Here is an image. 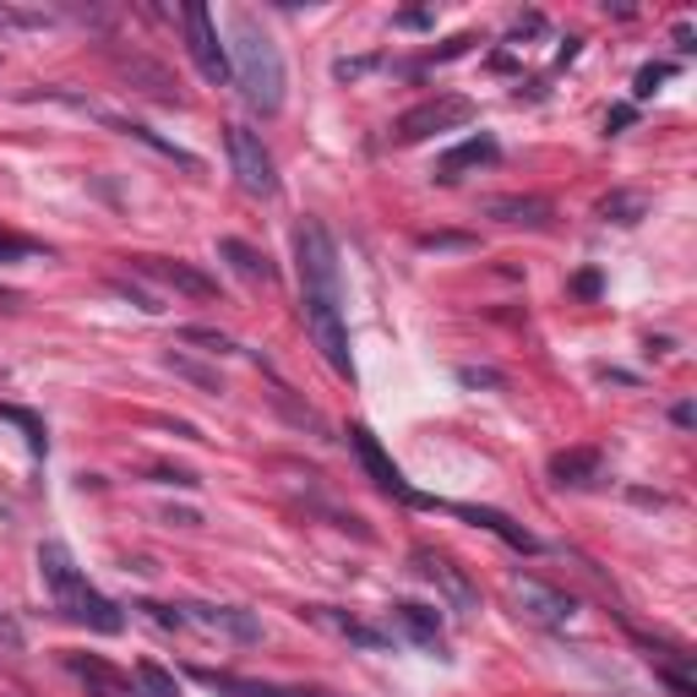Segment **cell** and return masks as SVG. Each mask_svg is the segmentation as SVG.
<instances>
[{
	"instance_id": "d6986e66",
	"label": "cell",
	"mask_w": 697,
	"mask_h": 697,
	"mask_svg": "<svg viewBox=\"0 0 697 697\" xmlns=\"http://www.w3.org/2000/svg\"><path fill=\"white\" fill-rule=\"evenodd\" d=\"M218 256H224V262H229L240 278H252V284H273V278H278V267L256 252L252 240H235V235H224V240H218Z\"/></svg>"
},
{
	"instance_id": "1f68e13d",
	"label": "cell",
	"mask_w": 697,
	"mask_h": 697,
	"mask_svg": "<svg viewBox=\"0 0 697 697\" xmlns=\"http://www.w3.org/2000/svg\"><path fill=\"white\" fill-rule=\"evenodd\" d=\"M22 256H39V246L22 240V235H6V229H0V262H22Z\"/></svg>"
},
{
	"instance_id": "52a82bcc",
	"label": "cell",
	"mask_w": 697,
	"mask_h": 697,
	"mask_svg": "<svg viewBox=\"0 0 697 697\" xmlns=\"http://www.w3.org/2000/svg\"><path fill=\"white\" fill-rule=\"evenodd\" d=\"M181 22H186V50L196 71L207 76V82H229L235 71H229V50H224V39H218V22H213V11L207 6H181Z\"/></svg>"
},
{
	"instance_id": "484cf974",
	"label": "cell",
	"mask_w": 697,
	"mask_h": 697,
	"mask_svg": "<svg viewBox=\"0 0 697 697\" xmlns=\"http://www.w3.org/2000/svg\"><path fill=\"white\" fill-rule=\"evenodd\" d=\"M50 17L44 11H22V6H6L0 0V33H33V28H44Z\"/></svg>"
},
{
	"instance_id": "8fae6325",
	"label": "cell",
	"mask_w": 697,
	"mask_h": 697,
	"mask_svg": "<svg viewBox=\"0 0 697 697\" xmlns=\"http://www.w3.org/2000/svg\"><path fill=\"white\" fill-rule=\"evenodd\" d=\"M131 267L147 273V278H158V284H170V289H181L191 300H218V284L207 273H196L191 262H175V256H131Z\"/></svg>"
},
{
	"instance_id": "f1b7e54d",
	"label": "cell",
	"mask_w": 697,
	"mask_h": 697,
	"mask_svg": "<svg viewBox=\"0 0 697 697\" xmlns=\"http://www.w3.org/2000/svg\"><path fill=\"white\" fill-rule=\"evenodd\" d=\"M381 65V55H355V61H332V76L338 82H360V76H371Z\"/></svg>"
},
{
	"instance_id": "4dcf8cb0",
	"label": "cell",
	"mask_w": 697,
	"mask_h": 697,
	"mask_svg": "<svg viewBox=\"0 0 697 697\" xmlns=\"http://www.w3.org/2000/svg\"><path fill=\"white\" fill-rule=\"evenodd\" d=\"M420 252H474L469 235H420Z\"/></svg>"
},
{
	"instance_id": "d4e9b609",
	"label": "cell",
	"mask_w": 697,
	"mask_h": 697,
	"mask_svg": "<svg viewBox=\"0 0 697 697\" xmlns=\"http://www.w3.org/2000/svg\"><path fill=\"white\" fill-rule=\"evenodd\" d=\"M170 371H175V377H186V381H196L202 392H224V377H218V371H207V366H196V360H186V355H170Z\"/></svg>"
},
{
	"instance_id": "603a6c76",
	"label": "cell",
	"mask_w": 697,
	"mask_h": 697,
	"mask_svg": "<svg viewBox=\"0 0 697 697\" xmlns=\"http://www.w3.org/2000/svg\"><path fill=\"white\" fill-rule=\"evenodd\" d=\"M136 693H142V697H181V681H175L164 665L142 659V665H136Z\"/></svg>"
},
{
	"instance_id": "5b68a950",
	"label": "cell",
	"mask_w": 697,
	"mask_h": 697,
	"mask_svg": "<svg viewBox=\"0 0 697 697\" xmlns=\"http://www.w3.org/2000/svg\"><path fill=\"white\" fill-rule=\"evenodd\" d=\"M469 121H474V104H469V99H458V93H437V99L403 110L398 126H392V136H398V142H426V136H437V131L469 126Z\"/></svg>"
},
{
	"instance_id": "8d00e7d4",
	"label": "cell",
	"mask_w": 697,
	"mask_h": 697,
	"mask_svg": "<svg viewBox=\"0 0 697 697\" xmlns=\"http://www.w3.org/2000/svg\"><path fill=\"white\" fill-rule=\"evenodd\" d=\"M142 611H147L158 627H186V616H181V611H170V605H142Z\"/></svg>"
},
{
	"instance_id": "7bdbcfd3",
	"label": "cell",
	"mask_w": 697,
	"mask_h": 697,
	"mask_svg": "<svg viewBox=\"0 0 697 697\" xmlns=\"http://www.w3.org/2000/svg\"><path fill=\"white\" fill-rule=\"evenodd\" d=\"M0 306H17V289H0Z\"/></svg>"
},
{
	"instance_id": "b9f144b4",
	"label": "cell",
	"mask_w": 697,
	"mask_h": 697,
	"mask_svg": "<svg viewBox=\"0 0 697 697\" xmlns=\"http://www.w3.org/2000/svg\"><path fill=\"white\" fill-rule=\"evenodd\" d=\"M577 44H583V39H567V44H562V50H556V65H567V61H577Z\"/></svg>"
},
{
	"instance_id": "e575fe53",
	"label": "cell",
	"mask_w": 697,
	"mask_h": 697,
	"mask_svg": "<svg viewBox=\"0 0 697 697\" xmlns=\"http://www.w3.org/2000/svg\"><path fill=\"white\" fill-rule=\"evenodd\" d=\"M469 44H480V39H474V33H458L452 44H442V50H437V61H458V55H469Z\"/></svg>"
},
{
	"instance_id": "9c48e42d",
	"label": "cell",
	"mask_w": 697,
	"mask_h": 697,
	"mask_svg": "<svg viewBox=\"0 0 697 697\" xmlns=\"http://www.w3.org/2000/svg\"><path fill=\"white\" fill-rule=\"evenodd\" d=\"M512 605H517V616H529V622H540V627H567L572 616H577V599H572L567 588H551V583H540V577H512Z\"/></svg>"
},
{
	"instance_id": "ac0fdd59",
	"label": "cell",
	"mask_w": 697,
	"mask_h": 697,
	"mask_svg": "<svg viewBox=\"0 0 697 697\" xmlns=\"http://www.w3.org/2000/svg\"><path fill=\"white\" fill-rule=\"evenodd\" d=\"M599 469H605L599 447H572V452L551 458V480L556 485H588V480H599Z\"/></svg>"
},
{
	"instance_id": "74e56055",
	"label": "cell",
	"mask_w": 697,
	"mask_h": 697,
	"mask_svg": "<svg viewBox=\"0 0 697 697\" xmlns=\"http://www.w3.org/2000/svg\"><path fill=\"white\" fill-rule=\"evenodd\" d=\"M458 381H463V387H496V371H474V366H463V371H458Z\"/></svg>"
},
{
	"instance_id": "4316f807",
	"label": "cell",
	"mask_w": 697,
	"mask_h": 697,
	"mask_svg": "<svg viewBox=\"0 0 697 697\" xmlns=\"http://www.w3.org/2000/svg\"><path fill=\"white\" fill-rule=\"evenodd\" d=\"M327 622H332L338 633L349 637V643H360V648H387V633L366 627V622H349V616H332V611H327Z\"/></svg>"
},
{
	"instance_id": "4fadbf2b",
	"label": "cell",
	"mask_w": 697,
	"mask_h": 697,
	"mask_svg": "<svg viewBox=\"0 0 697 697\" xmlns=\"http://www.w3.org/2000/svg\"><path fill=\"white\" fill-rule=\"evenodd\" d=\"M502 158V147H496V136L491 131H474V136H463L458 147H447L442 158H437V181L452 186V181H463L469 170H480V164H496Z\"/></svg>"
},
{
	"instance_id": "f546056e",
	"label": "cell",
	"mask_w": 697,
	"mask_h": 697,
	"mask_svg": "<svg viewBox=\"0 0 697 697\" xmlns=\"http://www.w3.org/2000/svg\"><path fill=\"white\" fill-rule=\"evenodd\" d=\"M115 295H126L131 306H136V311H147V317H158V311H164V306H158V295H147V289H136L131 278H115Z\"/></svg>"
},
{
	"instance_id": "d6a6232c",
	"label": "cell",
	"mask_w": 697,
	"mask_h": 697,
	"mask_svg": "<svg viewBox=\"0 0 697 697\" xmlns=\"http://www.w3.org/2000/svg\"><path fill=\"white\" fill-rule=\"evenodd\" d=\"M153 480H158V485H181V491H196V485H202V480H196L191 469H158Z\"/></svg>"
},
{
	"instance_id": "2e32d148",
	"label": "cell",
	"mask_w": 697,
	"mask_h": 697,
	"mask_svg": "<svg viewBox=\"0 0 697 697\" xmlns=\"http://www.w3.org/2000/svg\"><path fill=\"white\" fill-rule=\"evenodd\" d=\"M186 622H202L207 633H224L235 643H262V622L252 611H235V605H186Z\"/></svg>"
},
{
	"instance_id": "6da1fadb",
	"label": "cell",
	"mask_w": 697,
	"mask_h": 697,
	"mask_svg": "<svg viewBox=\"0 0 697 697\" xmlns=\"http://www.w3.org/2000/svg\"><path fill=\"white\" fill-rule=\"evenodd\" d=\"M229 71H235V88L240 99L252 104L256 115H278L284 110V55L273 44V33L256 22L252 11H235L229 17Z\"/></svg>"
},
{
	"instance_id": "7a4b0ae2",
	"label": "cell",
	"mask_w": 697,
	"mask_h": 697,
	"mask_svg": "<svg viewBox=\"0 0 697 697\" xmlns=\"http://www.w3.org/2000/svg\"><path fill=\"white\" fill-rule=\"evenodd\" d=\"M39 577L50 583L55 605H61L76 627H93V633H121V627H126L121 605H115L110 594H99V588L82 577V567L71 562V551L55 545V540H50V545H39Z\"/></svg>"
},
{
	"instance_id": "e0dca14e",
	"label": "cell",
	"mask_w": 697,
	"mask_h": 697,
	"mask_svg": "<svg viewBox=\"0 0 697 697\" xmlns=\"http://www.w3.org/2000/svg\"><path fill=\"white\" fill-rule=\"evenodd\" d=\"M392 622H398L403 633L414 637L420 648H431L437 659H447V643H442V616H437L431 605H420V599H398V605H392Z\"/></svg>"
},
{
	"instance_id": "44dd1931",
	"label": "cell",
	"mask_w": 697,
	"mask_h": 697,
	"mask_svg": "<svg viewBox=\"0 0 697 697\" xmlns=\"http://www.w3.org/2000/svg\"><path fill=\"white\" fill-rule=\"evenodd\" d=\"M648 213V196H637V191H611L605 202H599V218L605 224H637Z\"/></svg>"
},
{
	"instance_id": "ffe728a7",
	"label": "cell",
	"mask_w": 697,
	"mask_h": 697,
	"mask_svg": "<svg viewBox=\"0 0 697 697\" xmlns=\"http://www.w3.org/2000/svg\"><path fill=\"white\" fill-rule=\"evenodd\" d=\"M485 218H496V224H545V218H551V202H545V196H491V202H485Z\"/></svg>"
},
{
	"instance_id": "ba28073f",
	"label": "cell",
	"mask_w": 697,
	"mask_h": 697,
	"mask_svg": "<svg viewBox=\"0 0 697 697\" xmlns=\"http://www.w3.org/2000/svg\"><path fill=\"white\" fill-rule=\"evenodd\" d=\"M224 147H229L235 181L252 191V196H273V191H278V170H273V153L262 147V136H256L252 126H229V131H224Z\"/></svg>"
},
{
	"instance_id": "d590c367",
	"label": "cell",
	"mask_w": 697,
	"mask_h": 697,
	"mask_svg": "<svg viewBox=\"0 0 697 697\" xmlns=\"http://www.w3.org/2000/svg\"><path fill=\"white\" fill-rule=\"evenodd\" d=\"M0 648H11V654L22 648V627H17V622H11L6 611H0Z\"/></svg>"
},
{
	"instance_id": "3957f363",
	"label": "cell",
	"mask_w": 697,
	"mask_h": 697,
	"mask_svg": "<svg viewBox=\"0 0 697 697\" xmlns=\"http://www.w3.org/2000/svg\"><path fill=\"white\" fill-rule=\"evenodd\" d=\"M295 256H300V284H306V295L344 300V289H338V246H332V235H327L321 218H306V224L295 229Z\"/></svg>"
},
{
	"instance_id": "ab89813d",
	"label": "cell",
	"mask_w": 697,
	"mask_h": 697,
	"mask_svg": "<svg viewBox=\"0 0 697 697\" xmlns=\"http://www.w3.org/2000/svg\"><path fill=\"white\" fill-rule=\"evenodd\" d=\"M164 523H175V529H196L202 517H196L191 508H170V512H164Z\"/></svg>"
},
{
	"instance_id": "60d3db41",
	"label": "cell",
	"mask_w": 697,
	"mask_h": 697,
	"mask_svg": "<svg viewBox=\"0 0 697 697\" xmlns=\"http://www.w3.org/2000/svg\"><path fill=\"white\" fill-rule=\"evenodd\" d=\"M437 17L431 11H398V28H431Z\"/></svg>"
},
{
	"instance_id": "8992f818",
	"label": "cell",
	"mask_w": 697,
	"mask_h": 697,
	"mask_svg": "<svg viewBox=\"0 0 697 697\" xmlns=\"http://www.w3.org/2000/svg\"><path fill=\"white\" fill-rule=\"evenodd\" d=\"M349 447H355V458L366 463V474L377 480L387 496H398V502H409V508H437V496H420V491L403 480V469L381 452V442H377V431H371V426H349Z\"/></svg>"
},
{
	"instance_id": "30bf717a",
	"label": "cell",
	"mask_w": 697,
	"mask_h": 697,
	"mask_svg": "<svg viewBox=\"0 0 697 697\" xmlns=\"http://www.w3.org/2000/svg\"><path fill=\"white\" fill-rule=\"evenodd\" d=\"M409 562H414L420 577H431V583H437V594H442L458 616H474V611H480V588L469 583V572L458 567L452 556H442V551H414Z\"/></svg>"
},
{
	"instance_id": "7402d4cb",
	"label": "cell",
	"mask_w": 697,
	"mask_h": 697,
	"mask_svg": "<svg viewBox=\"0 0 697 697\" xmlns=\"http://www.w3.org/2000/svg\"><path fill=\"white\" fill-rule=\"evenodd\" d=\"M0 420H11V426L28 437L33 458H44V452H50V437H44V420H39V414H28V409H17V403H0Z\"/></svg>"
},
{
	"instance_id": "9a60e30c",
	"label": "cell",
	"mask_w": 697,
	"mask_h": 697,
	"mask_svg": "<svg viewBox=\"0 0 697 697\" xmlns=\"http://www.w3.org/2000/svg\"><path fill=\"white\" fill-rule=\"evenodd\" d=\"M442 512H452V517H463V523H480V529H491L502 545H512V551H540V540L523 529V523H512L508 512L496 508H469V502H437Z\"/></svg>"
},
{
	"instance_id": "277c9868",
	"label": "cell",
	"mask_w": 697,
	"mask_h": 697,
	"mask_svg": "<svg viewBox=\"0 0 697 697\" xmlns=\"http://www.w3.org/2000/svg\"><path fill=\"white\" fill-rule=\"evenodd\" d=\"M300 311H306V327H311V338H317L321 360L332 366V377L355 381V355H349L344 300H327V295H300Z\"/></svg>"
},
{
	"instance_id": "836d02e7",
	"label": "cell",
	"mask_w": 697,
	"mask_h": 697,
	"mask_svg": "<svg viewBox=\"0 0 697 697\" xmlns=\"http://www.w3.org/2000/svg\"><path fill=\"white\" fill-rule=\"evenodd\" d=\"M637 121V110L633 104H616V110H611V115H605V131H611V136H616V131H627Z\"/></svg>"
},
{
	"instance_id": "cb8c5ba5",
	"label": "cell",
	"mask_w": 697,
	"mask_h": 697,
	"mask_svg": "<svg viewBox=\"0 0 697 697\" xmlns=\"http://www.w3.org/2000/svg\"><path fill=\"white\" fill-rule=\"evenodd\" d=\"M181 344H196L207 355H235V338L218 332V327H181Z\"/></svg>"
},
{
	"instance_id": "7c38bea8",
	"label": "cell",
	"mask_w": 697,
	"mask_h": 697,
	"mask_svg": "<svg viewBox=\"0 0 697 697\" xmlns=\"http://www.w3.org/2000/svg\"><path fill=\"white\" fill-rule=\"evenodd\" d=\"M115 71L126 76L142 99H153V104H170V110L181 104V82H175V76H170L158 61H147V55H121V50H115Z\"/></svg>"
},
{
	"instance_id": "5bb4252c",
	"label": "cell",
	"mask_w": 697,
	"mask_h": 697,
	"mask_svg": "<svg viewBox=\"0 0 697 697\" xmlns=\"http://www.w3.org/2000/svg\"><path fill=\"white\" fill-rule=\"evenodd\" d=\"M65 670L88 687V697H142L131 687V676H121L110 659H99V654H65Z\"/></svg>"
},
{
	"instance_id": "f35d334b",
	"label": "cell",
	"mask_w": 697,
	"mask_h": 697,
	"mask_svg": "<svg viewBox=\"0 0 697 697\" xmlns=\"http://www.w3.org/2000/svg\"><path fill=\"white\" fill-rule=\"evenodd\" d=\"M572 295L594 300V295H599V273H577V278H572Z\"/></svg>"
},
{
	"instance_id": "83f0119b",
	"label": "cell",
	"mask_w": 697,
	"mask_h": 697,
	"mask_svg": "<svg viewBox=\"0 0 697 697\" xmlns=\"http://www.w3.org/2000/svg\"><path fill=\"white\" fill-rule=\"evenodd\" d=\"M665 76H670V65H665V61H648V65H643V71L633 76V99H654Z\"/></svg>"
}]
</instances>
